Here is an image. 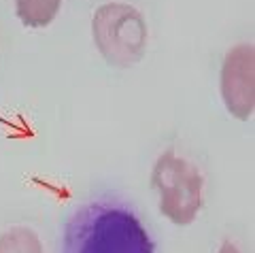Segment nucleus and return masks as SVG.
Instances as JSON below:
<instances>
[{
	"instance_id": "nucleus-1",
	"label": "nucleus",
	"mask_w": 255,
	"mask_h": 253,
	"mask_svg": "<svg viewBox=\"0 0 255 253\" xmlns=\"http://www.w3.org/2000/svg\"><path fill=\"white\" fill-rule=\"evenodd\" d=\"M60 253H155V249L136 213L124 202L102 198L70 215Z\"/></svg>"
},
{
	"instance_id": "nucleus-2",
	"label": "nucleus",
	"mask_w": 255,
	"mask_h": 253,
	"mask_svg": "<svg viewBox=\"0 0 255 253\" xmlns=\"http://www.w3.org/2000/svg\"><path fill=\"white\" fill-rule=\"evenodd\" d=\"M96 49L115 68L138 64L147 51L149 28L142 13L128 2H105L92 17Z\"/></svg>"
},
{
	"instance_id": "nucleus-3",
	"label": "nucleus",
	"mask_w": 255,
	"mask_h": 253,
	"mask_svg": "<svg viewBox=\"0 0 255 253\" xmlns=\"http://www.w3.org/2000/svg\"><path fill=\"white\" fill-rule=\"evenodd\" d=\"M151 187L159 194V213L174 226H189L202 209L204 179L191 162L168 149L151 170Z\"/></svg>"
},
{
	"instance_id": "nucleus-4",
	"label": "nucleus",
	"mask_w": 255,
	"mask_h": 253,
	"mask_svg": "<svg viewBox=\"0 0 255 253\" xmlns=\"http://www.w3.org/2000/svg\"><path fill=\"white\" fill-rule=\"evenodd\" d=\"M221 98L228 113L247 122L255 111V49L249 43L234 45L221 64Z\"/></svg>"
},
{
	"instance_id": "nucleus-5",
	"label": "nucleus",
	"mask_w": 255,
	"mask_h": 253,
	"mask_svg": "<svg viewBox=\"0 0 255 253\" xmlns=\"http://www.w3.org/2000/svg\"><path fill=\"white\" fill-rule=\"evenodd\" d=\"M62 0H15V15L26 28L41 30L58 17Z\"/></svg>"
},
{
	"instance_id": "nucleus-6",
	"label": "nucleus",
	"mask_w": 255,
	"mask_h": 253,
	"mask_svg": "<svg viewBox=\"0 0 255 253\" xmlns=\"http://www.w3.org/2000/svg\"><path fill=\"white\" fill-rule=\"evenodd\" d=\"M0 253H43V245L30 228H11L0 236Z\"/></svg>"
},
{
	"instance_id": "nucleus-7",
	"label": "nucleus",
	"mask_w": 255,
	"mask_h": 253,
	"mask_svg": "<svg viewBox=\"0 0 255 253\" xmlns=\"http://www.w3.org/2000/svg\"><path fill=\"white\" fill-rule=\"evenodd\" d=\"M217 253H241V251H238V247H236L234 243H230V241H223Z\"/></svg>"
}]
</instances>
